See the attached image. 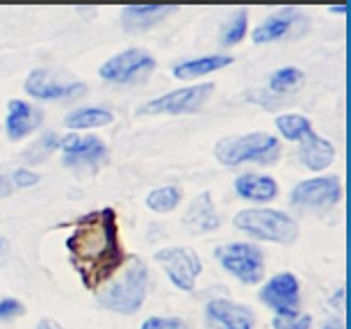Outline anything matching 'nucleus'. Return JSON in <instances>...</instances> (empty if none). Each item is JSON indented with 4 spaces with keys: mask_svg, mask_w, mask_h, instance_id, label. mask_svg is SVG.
Returning a JSON list of instances; mask_svg holds the SVG:
<instances>
[{
    "mask_svg": "<svg viewBox=\"0 0 351 329\" xmlns=\"http://www.w3.org/2000/svg\"><path fill=\"white\" fill-rule=\"evenodd\" d=\"M247 27H249V12L240 7L230 21L226 23V27L221 30V46H235L247 37Z\"/></svg>",
    "mask_w": 351,
    "mask_h": 329,
    "instance_id": "25",
    "label": "nucleus"
},
{
    "mask_svg": "<svg viewBox=\"0 0 351 329\" xmlns=\"http://www.w3.org/2000/svg\"><path fill=\"white\" fill-rule=\"evenodd\" d=\"M5 254H7V240L5 238H0V261L5 258Z\"/></svg>",
    "mask_w": 351,
    "mask_h": 329,
    "instance_id": "34",
    "label": "nucleus"
},
{
    "mask_svg": "<svg viewBox=\"0 0 351 329\" xmlns=\"http://www.w3.org/2000/svg\"><path fill=\"white\" fill-rule=\"evenodd\" d=\"M180 199H182V192L178 185H162L149 192L146 206H149L153 213H171L173 208L180 204Z\"/></svg>",
    "mask_w": 351,
    "mask_h": 329,
    "instance_id": "22",
    "label": "nucleus"
},
{
    "mask_svg": "<svg viewBox=\"0 0 351 329\" xmlns=\"http://www.w3.org/2000/svg\"><path fill=\"white\" fill-rule=\"evenodd\" d=\"M146 293H149V268L142 258L135 256L125 265L121 279L112 284L108 291H103V295H98V304L114 313L130 316L144 304Z\"/></svg>",
    "mask_w": 351,
    "mask_h": 329,
    "instance_id": "3",
    "label": "nucleus"
},
{
    "mask_svg": "<svg viewBox=\"0 0 351 329\" xmlns=\"http://www.w3.org/2000/svg\"><path fill=\"white\" fill-rule=\"evenodd\" d=\"M280 156L278 139L269 133H249V135L221 137L215 146V158L226 167H237L242 163L271 165Z\"/></svg>",
    "mask_w": 351,
    "mask_h": 329,
    "instance_id": "2",
    "label": "nucleus"
},
{
    "mask_svg": "<svg viewBox=\"0 0 351 329\" xmlns=\"http://www.w3.org/2000/svg\"><path fill=\"white\" fill-rule=\"evenodd\" d=\"M233 65V58L230 55H203V58L196 60H185L180 65L173 67V76L178 80H192L196 76H206V73H215L223 67Z\"/></svg>",
    "mask_w": 351,
    "mask_h": 329,
    "instance_id": "20",
    "label": "nucleus"
},
{
    "mask_svg": "<svg viewBox=\"0 0 351 329\" xmlns=\"http://www.w3.org/2000/svg\"><path fill=\"white\" fill-rule=\"evenodd\" d=\"M324 329H345V325H342V323H338V320H333V323H328Z\"/></svg>",
    "mask_w": 351,
    "mask_h": 329,
    "instance_id": "35",
    "label": "nucleus"
},
{
    "mask_svg": "<svg viewBox=\"0 0 351 329\" xmlns=\"http://www.w3.org/2000/svg\"><path fill=\"white\" fill-rule=\"evenodd\" d=\"M112 122H114V115L103 108H80V110L69 112L64 119L66 128H73V131L98 128V126H108Z\"/></svg>",
    "mask_w": 351,
    "mask_h": 329,
    "instance_id": "21",
    "label": "nucleus"
},
{
    "mask_svg": "<svg viewBox=\"0 0 351 329\" xmlns=\"http://www.w3.org/2000/svg\"><path fill=\"white\" fill-rule=\"evenodd\" d=\"M12 192H14V185H12L10 174H3V172H0V199H3V197H10Z\"/></svg>",
    "mask_w": 351,
    "mask_h": 329,
    "instance_id": "31",
    "label": "nucleus"
},
{
    "mask_svg": "<svg viewBox=\"0 0 351 329\" xmlns=\"http://www.w3.org/2000/svg\"><path fill=\"white\" fill-rule=\"evenodd\" d=\"M58 142H60V137L55 135V133H48V135L41 137L39 142L34 144L30 151H25L23 156H25V158H30V160H44V158H46V153H51V151L58 149Z\"/></svg>",
    "mask_w": 351,
    "mask_h": 329,
    "instance_id": "27",
    "label": "nucleus"
},
{
    "mask_svg": "<svg viewBox=\"0 0 351 329\" xmlns=\"http://www.w3.org/2000/svg\"><path fill=\"white\" fill-rule=\"evenodd\" d=\"M301 19H306V16H301L294 7H285V10H280L278 14H274V16L263 21V23L254 30V34H251V39H254L256 44H269V41H276L280 37H285V34L292 30V25Z\"/></svg>",
    "mask_w": 351,
    "mask_h": 329,
    "instance_id": "18",
    "label": "nucleus"
},
{
    "mask_svg": "<svg viewBox=\"0 0 351 329\" xmlns=\"http://www.w3.org/2000/svg\"><path fill=\"white\" fill-rule=\"evenodd\" d=\"M299 144H301V149H299L301 160H304V165L308 167V170L322 172L333 163L335 146L328 142V139L319 137L315 131H308L306 135L299 139Z\"/></svg>",
    "mask_w": 351,
    "mask_h": 329,
    "instance_id": "17",
    "label": "nucleus"
},
{
    "mask_svg": "<svg viewBox=\"0 0 351 329\" xmlns=\"http://www.w3.org/2000/svg\"><path fill=\"white\" fill-rule=\"evenodd\" d=\"M215 258L242 284H261L265 277V254L249 242H223L215 249Z\"/></svg>",
    "mask_w": 351,
    "mask_h": 329,
    "instance_id": "5",
    "label": "nucleus"
},
{
    "mask_svg": "<svg viewBox=\"0 0 351 329\" xmlns=\"http://www.w3.org/2000/svg\"><path fill=\"white\" fill-rule=\"evenodd\" d=\"M276 128L285 139H290V142H299L308 131H313V124H311V119L304 117V115L287 112V115L276 117Z\"/></svg>",
    "mask_w": 351,
    "mask_h": 329,
    "instance_id": "23",
    "label": "nucleus"
},
{
    "mask_svg": "<svg viewBox=\"0 0 351 329\" xmlns=\"http://www.w3.org/2000/svg\"><path fill=\"white\" fill-rule=\"evenodd\" d=\"M206 320L213 329H254L251 309L221 297L206 304Z\"/></svg>",
    "mask_w": 351,
    "mask_h": 329,
    "instance_id": "13",
    "label": "nucleus"
},
{
    "mask_svg": "<svg viewBox=\"0 0 351 329\" xmlns=\"http://www.w3.org/2000/svg\"><path fill=\"white\" fill-rule=\"evenodd\" d=\"M73 234L66 238V251L73 270L87 291H98L125 263V251L119 238L114 208L87 213L71 222Z\"/></svg>",
    "mask_w": 351,
    "mask_h": 329,
    "instance_id": "1",
    "label": "nucleus"
},
{
    "mask_svg": "<svg viewBox=\"0 0 351 329\" xmlns=\"http://www.w3.org/2000/svg\"><path fill=\"white\" fill-rule=\"evenodd\" d=\"M58 149L64 153V165L71 170H85V167H98L108 156V146L101 137L96 135H71L62 137L58 142Z\"/></svg>",
    "mask_w": 351,
    "mask_h": 329,
    "instance_id": "10",
    "label": "nucleus"
},
{
    "mask_svg": "<svg viewBox=\"0 0 351 329\" xmlns=\"http://www.w3.org/2000/svg\"><path fill=\"white\" fill-rule=\"evenodd\" d=\"M156 69V60L144 48H128V51L110 58L101 67V78L108 82H132L137 78H144Z\"/></svg>",
    "mask_w": 351,
    "mask_h": 329,
    "instance_id": "9",
    "label": "nucleus"
},
{
    "mask_svg": "<svg viewBox=\"0 0 351 329\" xmlns=\"http://www.w3.org/2000/svg\"><path fill=\"white\" fill-rule=\"evenodd\" d=\"M274 329H313V318L308 313H290V316H276L271 320Z\"/></svg>",
    "mask_w": 351,
    "mask_h": 329,
    "instance_id": "26",
    "label": "nucleus"
},
{
    "mask_svg": "<svg viewBox=\"0 0 351 329\" xmlns=\"http://www.w3.org/2000/svg\"><path fill=\"white\" fill-rule=\"evenodd\" d=\"M342 197V185L338 177H319L299 183L290 194L292 206L311 213H326Z\"/></svg>",
    "mask_w": 351,
    "mask_h": 329,
    "instance_id": "7",
    "label": "nucleus"
},
{
    "mask_svg": "<svg viewBox=\"0 0 351 329\" xmlns=\"http://www.w3.org/2000/svg\"><path fill=\"white\" fill-rule=\"evenodd\" d=\"M37 329H64L60 323H55L53 318H41L39 320V325H37Z\"/></svg>",
    "mask_w": 351,
    "mask_h": 329,
    "instance_id": "32",
    "label": "nucleus"
},
{
    "mask_svg": "<svg viewBox=\"0 0 351 329\" xmlns=\"http://www.w3.org/2000/svg\"><path fill=\"white\" fill-rule=\"evenodd\" d=\"M156 261L162 265L169 275L171 284L180 291H194V284L199 279L203 263L194 249L187 247H165L156 254Z\"/></svg>",
    "mask_w": 351,
    "mask_h": 329,
    "instance_id": "8",
    "label": "nucleus"
},
{
    "mask_svg": "<svg viewBox=\"0 0 351 329\" xmlns=\"http://www.w3.org/2000/svg\"><path fill=\"white\" fill-rule=\"evenodd\" d=\"M25 313V306L19 302V299H12L7 297L0 302V323H5V320H14V318H21Z\"/></svg>",
    "mask_w": 351,
    "mask_h": 329,
    "instance_id": "29",
    "label": "nucleus"
},
{
    "mask_svg": "<svg viewBox=\"0 0 351 329\" xmlns=\"http://www.w3.org/2000/svg\"><path fill=\"white\" fill-rule=\"evenodd\" d=\"M10 115H7V137L19 142L30 135L32 131H37L41 122H44V112L39 108H32L30 103L14 99L10 101Z\"/></svg>",
    "mask_w": 351,
    "mask_h": 329,
    "instance_id": "15",
    "label": "nucleus"
},
{
    "mask_svg": "<svg viewBox=\"0 0 351 329\" xmlns=\"http://www.w3.org/2000/svg\"><path fill=\"white\" fill-rule=\"evenodd\" d=\"M233 224L244 234L278 245H292L299 238V224L276 208H244L235 215Z\"/></svg>",
    "mask_w": 351,
    "mask_h": 329,
    "instance_id": "4",
    "label": "nucleus"
},
{
    "mask_svg": "<svg viewBox=\"0 0 351 329\" xmlns=\"http://www.w3.org/2000/svg\"><path fill=\"white\" fill-rule=\"evenodd\" d=\"M25 92L41 101H60V99H73L85 92V85L78 80L64 82L58 78V73L46 71V69H34L23 82Z\"/></svg>",
    "mask_w": 351,
    "mask_h": 329,
    "instance_id": "12",
    "label": "nucleus"
},
{
    "mask_svg": "<svg viewBox=\"0 0 351 329\" xmlns=\"http://www.w3.org/2000/svg\"><path fill=\"white\" fill-rule=\"evenodd\" d=\"M261 299L276 311V316H290V313H299L301 293H299V279L292 272H280L274 275L269 282L263 286Z\"/></svg>",
    "mask_w": 351,
    "mask_h": 329,
    "instance_id": "11",
    "label": "nucleus"
},
{
    "mask_svg": "<svg viewBox=\"0 0 351 329\" xmlns=\"http://www.w3.org/2000/svg\"><path fill=\"white\" fill-rule=\"evenodd\" d=\"M328 12H331V14H347V12H349V3H342V5H333V7H328Z\"/></svg>",
    "mask_w": 351,
    "mask_h": 329,
    "instance_id": "33",
    "label": "nucleus"
},
{
    "mask_svg": "<svg viewBox=\"0 0 351 329\" xmlns=\"http://www.w3.org/2000/svg\"><path fill=\"white\" fill-rule=\"evenodd\" d=\"M176 12V5H128L121 12V25L128 32H144Z\"/></svg>",
    "mask_w": 351,
    "mask_h": 329,
    "instance_id": "14",
    "label": "nucleus"
},
{
    "mask_svg": "<svg viewBox=\"0 0 351 329\" xmlns=\"http://www.w3.org/2000/svg\"><path fill=\"white\" fill-rule=\"evenodd\" d=\"M267 85L274 94H285V92H294V89H299L304 85V71L297 67H283V69H276L269 80H267Z\"/></svg>",
    "mask_w": 351,
    "mask_h": 329,
    "instance_id": "24",
    "label": "nucleus"
},
{
    "mask_svg": "<svg viewBox=\"0 0 351 329\" xmlns=\"http://www.w3.org/2000/svg\"><path fill=\"white\" fill-rule=\"evenodd\" d=\"M215 92L213 82H203V85L182 87L176 92H167L158 99L144 103L139 108V115H189V112H199L206 106L208 96Z\"/></svg>",
    "mask_w": 351,
    "mask_h": 329,
    "instance_id": "6",
    "label": "nucleus"
},
{
    "mask_svg": "<svg viewBox=\"0 0 351 329\" xmlns=\"http://www.w3.org/2000/svg\"><path fill=\"white\" fill-rule=\"evenodd\" d=\"M235 192L249 201H271L278 194V183L263 174H242L235 179Z\"/></svg>",
    "mask_w": 351,
    "mask_h": 329,
    "instance_id": "19",
    "label": "nucleus"
},
{
    "mask_svg": "<svg viewBox=\"0 0 351 329\" xmlns=\"http://www.w3.org/2000/svg\"><path fill=\"white\" fill-rule=\"evenodd\" d=\"M10 179H12L14 190H21V188H32V185L39 183V174L25 170V167H19V170H14L10 174Z\"/></svg>",
    "mask_w": 351,
    "mask_h": 329,
    "instance_id": "28",
    "label": "nucleus"
},
{
    "mask_svg": "<svg viewBox=\"0 0 351 329\" xmlns=\"http://www.w3.org/2000/svg\"><path fill=\"white\" fill-rule=\"evenodd\" d=\"M142 329H187V327L178 318H158V316H153V318L144 320Z\"/></svg>",
    "mask_w": 351,
    "mask_h": 329,
    "instance_id": "30",
    "label": "nucleus"
},
{
    "mask_svg": "<svg viewBox=\"0 0 351 329\" xmlns=\"http://www.w3.org/2000/svg\"><path fill=\"white\" fill-rule=\"evenodd\" d=\"M182 222H185V227L192 231V234H210V231L219 229L221 220H219V215H217L210 190H203L199 197L189 204Z\"/></svg>",
    "mask_w": 351,
    "mask_h": 329,
    "instance_id": "16",
    "label": "nucleus"
}]
</instances>
